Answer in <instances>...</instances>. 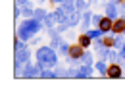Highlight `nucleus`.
Masks as SVG:
<instances>
[{
    "label": "nucleus",
    "mask_w": 125,
    "mask_h": 112,
    "mask_svg": "<svg viewBox=\"0 0 125 112\" xmlns=\"http://www.w3.org/2000/svg\"><path fill=\"white\" fill-rule=\"evenodd\" d=\"M35 58H37V66L42 72L46 68H54L58 64V50L52 47H39V50L35 52Z\"/></svg>",
    "instance_id": "f257e3e1"
},
{
    "label": "nucleus",
    "mask_w": 125,
    "mask_h": 112,
    "mask_svg": "<svg viewBox=\"0 0 125 112\" xmlns=\"http://www.w3.org/2000/svg\"><path fill=\"white\" fill-rule=\"evenodd\" d=\"M42 29V23H41V19H37V17H25L23 21H21V25H19V29H17V37L21 39V41H29L31 37H35L37 33Z\"/></svg>",
    "instance_id": "f03ea898"
},
{
    "label": "nucleus",
    "mask_w": 125,
    "mask_h": 112,
    "mask_svg": "<svg viewBox=\"0 0 125 112\" xmlns=\"http://www.w3.org/2000/svg\"><path fill=\"white\" fill-rule=\"evenodd\" d=\"M104 10H106V16H110L112 19H117V16H119V10H117V4L115 2H106L104 4Z\"/></svg>",
    "instance_id": "7ed1b4c3"
},
{
    "label": "nucleus",
    "mask_w": 125,
    "mask_h": 112,
    "mask_svg": "<svg viewBox=\"0 0 125 112\" xmlns=\"http://www.w3.org/2000/svg\"><path fill=\"white\" fill-rule=\"evenodd\" d=\"M123 75V68L121 64H117V62H112V66H108V77H121Z\"/></svg>",
    "instance_id": "20e7f679"
},
{
    "label": "nucleus",
    "mask_w": 125,
    "mask_h": 112,
    "mask_svg": "<svg viewBox=\"0 0 125 112\" xmlns=\"http://www.w3.org/2000/svg\"><path fill=\"white\" fill-rule=\"evenodd\" d=\"M83 54H85V47H81V45H71L67 56H69V58H75V60H81Z\"/></svg>",
    "instance_id": "39448f33"
},
{
    "label": "nucleus",
    "mask_w": 125,
    "mask_h": 112,
    "mask_svg": "<svg viewBox=\"0 0 125 112\" xmlns=\"http://www.w3.org/2000/svg\"><path fill=\"white\" fill-rule=\"evenodd\" d=\"M35 75H41V68H39V66H33V64H29V62H25L23 77H35Z\"/></svg>",
    "instance_id": "423d86ee"
},
{
    "label": "nucleus",
    "mask_w": 125,
    "mask_h": 112,
    "mask_svg": "<svg viewBox=\"0 0 125 112\" xmlns=\"http://www.w3.org/2000/svg\"><path fill=\"white\" fill-rule=\"evenodd\" d=\"M112 33H114V35H123V33H125V16L123 17H117V19L114 21Z\"/></svg>",
    "instance_id": "0eeeda50"
},
{
    "label": "nucleus",
    "mask_w": 125,
    "mask_h": 112,
    "mask_svg": "<svg viewBox=\"0 0 125 112\" xmlns=\"http://www.w3.org/2000/svg\"><path fill=\"white\" fill-rule=\"evenodd\" d=\"M112 27H114V19L110 16H102L100 23H98V29H102L104 33H108V31H112Z\"/></svg>",
    "instance_id": "6e6552de"
},
{
    "label": "nucleus",
    "mask_w": 125,
    "mask_h": 112,
    "mask_svg": "<svg viewBox=\"0 0 125 112\" xmlns=\"http://www.w3.org/2000/svg\"><path fill=\"white\" fill-rule=\"evenodd\" d=\"M62 43H63V41H62V37H60L58 33H56V31H50V47L58 50V47H60Z\"/></svg>",
    "instance_id": "1a4fd4ad"
},
{
    "label": "nucleus",
    "mask_w": 125,
    "mask_h": 112,
    "mask_svg": "<svg viewBox=\"0 0 125 112\" xmlns=\"http://www.w3.org/2000/svg\"><path fill=\"white\" fill-rule=\"evenodd\" d=\"M91 23H93V14H91L89 10H85V12H83V31H89Z\"/></svg>",
    "instance_id": "9d476101"
},
{
    "label": "nucleus",
    "mask_w": 125,
    "mask_h": 112,
    "mask_svg": "<svg viewBox=\"0 0 125 112\" xmlns=\"http://www.w3.org/2000/svg\"><path fill=\"white\" fill-rule=\"evenodd\" d=\"M29 50H27V47L21 48V50H16V60H19V62H29Z\"/></svg>",
    "instance_id": "9b49d317"
},
{
    "label": "nucleus",
    "mask_w": 125,
    "mask_h": 112,
    "mask_svg": "<svg viewBox=\"0 0 125 112\" xmlns=\"http://www.w3.org/2000/svg\"><path fill=\"white\" fill-rule=\"evenodd\" d=\"M91 74H93V66H81L77 70V77H91Z\"/></svg>",
    "instance_id": "f8f14e48"
},
{
    "label": "nucleus",
    "mask_w": 125,
    "mask_h": 112,
    "mask_svg": "<svg viewBox=\"0 0 125 112\" xmlns=\"http://www.w3.org/2000/svg\"><path fill=\"white\" fill-rule=\"evenodd\" d=\"M62 8L67 12V16L73 14V12L77 10V8H75V0H63V2H62Z\"/></svg>",
    "instance_id": "ddd939ff"
},
{
    "label": "nucleus",
    "mask_w": 125,
    "mask_h": 112,
    "mask_svg": "<svg viewBox=\"0 0 125 112\" xmlns=\"http://www.w3.org/2000/svg\"><path fill=\"white\" fill-rule=\"evenodd\" d=\"M94 68L98 70V74H100V75H108V66H106V62H104L102 58H100V60L94 64Z\"/></svg>",
    "instance_id": "4468645a"
},
{
    "label": "nucleus",
    "mask_w": 125,
    "mask_h": 112,
    "mask_svg": "<svg viewBox=\"0 0 125 112\" xmlns=\"http://www.w3.org/2000/svg\"><path fill=\"white\" fill-rule=\"evenodd\" d=\"M54 23H58V14H56V12H52V14H48V16L44 17V25H46V27H52Z\"/></svg>",
    "instance_id": "2eb2a0df"
},
{
    "label": "nucleus",
    "mask_w": 125,
    "mask_h": 112,
    "mask_svg": "<svg viewBox=\"0 0 125 112\" xmlns=\"http://www.w3.org/2000/svg\"><path fill=\"white\" fill-rule=\"evenodd\" d=\"M91 41H93V39H91V37H89V35H87V33H83V35H81V37H79V45H81V47H91Z\"/></svg>",
    "instance_id": "dca6fc26"
},
{
    "label": "nucleus",
    "mask_w": 125,
    "mask_h": 112,
    "mask_svg": "<svg viewBox=\"0 0 125 112\" xmlns=\"http://www.w3.org/2000/svg\"><path fill=\"white\" fill-rule=\"evenodd\" d=\"M75 8L77 12H85L89 8V0H75Z\"/></svg>",
    "instance_id": "f3484780"
},
{
    "label": "nucleus",
    "mask_w": 125,
    "mask_h": 112,
    "mask_svg": "<svg viewBox=\"0 0 125 112\" xmlns=\"http://www.w3.org/2000/svg\"><path fill=\"white\" fill-rule=\"evenodd\" d=\"M69 47H71V45H67V43L63 41L62 45L58 47V54H63V56H67V54H69Z\"/></svg>",
    "instance_id": "a211bd4d"
},
{
    "label": "nucleus",
    "mask_w": 125,
    "mask_h": 112,
    "mask_svg": "<svg viewBox=\"0 0 125 112\" xmlns=\"http://www.w3.org/2000/svg\"><path fill=\"white\" fill-rule=\"evenodd\" d=\"M46 10H42V8H35V17L37 19H41V21H44V17H46Z\"/></svg>",
    "instance_id": "6ab92c4d"
},
{
    "label": "nucleus",
    "mask_w": 125,
    "mask_h": 112,
    "mask_svg": "<svg viewBox=\"0 0 125 112\" xmlns=\"http://www.w3.org/2000/svg\"><path fill=\"white\" fill-rule=\"evenodd\" d=\"M81 62L85 66H93V54H91V52H85L83 58H81Z\"/></svg>",
    "instance_id": "aec40b11"
},
{
    "label": "nucleus",
    "mask_w": 125,
    "mask_h": 112,
    "mask_svg": "<svg viewBox=\"0 0 125 112\" xmlns=\"http://www.w3.org/2000/svg\"><path fill=\"white\" fill-rule=\"evenodd\" d=\"M106 47H115V37H102Z\"/></svg>",
    "instance_id": "412c9836"
},
{
    "label": "nucleus",
    "mask_w": 125,
    "mask_h": 112,
    "mask_svg": "<svg viewBox=\"0 0 125 112\" xmlns=\"http://www.w3.org/2000/svg\"><path fill=\"white\" fill-rule=\"evenodd\" d=\"M56 75H58V74H56V72H50V70H42V72H41V77H56Z\"/></svg>",
    "instance_id": "4be33fe9"
},
{
    "label": "nucleus",
    "mask_w": 125,
    "mask_h": 112,
    "mask_svg": "<svg viewBox=\"0 0 125 112\" xmlns=\"http://www.w3.org/2000/svg\"><path fill=\"white\" fill-rule=\"evenodd\" d=\"M14 16H16V19H17L19 16H21V4H19V2L16 4V10H14Z\"/></svg>",
    "instance_id": "5701e85b"
},
{
    "label": "nucleus",
    "mask_w": 125,
    "mask_h": 112,
    "mask_svg": "<svg viewBox=\"0 0 125 112\" xmlns=\"http://www.w3.org/2000/svg\"><path fill=\"white\" fill-rule=\"evenodd\" d=\"M100 19H102V16H93V25H96V27H98Z\"/></svg>",
    "instance_id": "b1692460"
},
{
    "label": "nucleus",
    "mask_w": 125,
    "mask_h": 112,
    "mask_svg": "<svg viewBox=\"0 0 125 112\" xmlns=\"http://www.w3.org/2000/svg\"><path fill=\"white\" fill-rule=\"evenodd\" d=\"M119 52H121V56H123V58H125V43H123V47L119 48Z\"/></svg>",
    "instance_id": "393cba45"
},
{
    "label": "nucleus",
    "mask_w": 125,
    "mask_h": 112,
    "mask_svg": "<svg viewBox=\"0 0 125 112\" xmlns=\"http://www.w3.org/2000/svg\"><path fill=\"white\" fill-rule=\"evenodd\" d=\"M50 2H52V4H62L63 0H50Z\"/></svg>",
    "instance_id": "a878e982"
},
{
    "label": "nucleus",
    "mask_w": 125,
    "mask_h": 112,
    "mask_svg": "<svg viewBox=\"0 0 125 112\" xmlns=\"http://www.w3.org/2000/svg\"><path fill=\"white\" fill-rule=\"evenodd\" d=\"M17 2H19V4H21V2H23V4H27V2H29V0H17Z\"/></svg>",
    "instance_id": "bb28decb"
},
{
    "label": "nucleus",
    "mask_w": 125,
    "mask_h": 112,
    "mask_svg": "<svg viewBox=\"0 0 125 112\" xmlns=\"http://www.w3.org/2000/svg\"><path fill=\"white\" fill-rule=\"evenodd\" d=\"M39 2H44V0H39Z\"/></svg>",
    "instance_id": "cd10ccee"
},
{
    "label": "nucleus",
    "mask_w": 125,
    "mask_h": 112,
    "mask_svg": "<svg viewBox=\"0 0 125 112\" xmlns=\"http://www.w3.org/2000/svg\"><path fill=\"white\" fill-rule=\"evenodd\" d=\"M123 75H125V70H123Z\"/></svg>",
    "instance_id": "c85d7f7f"
}]
</instances>
